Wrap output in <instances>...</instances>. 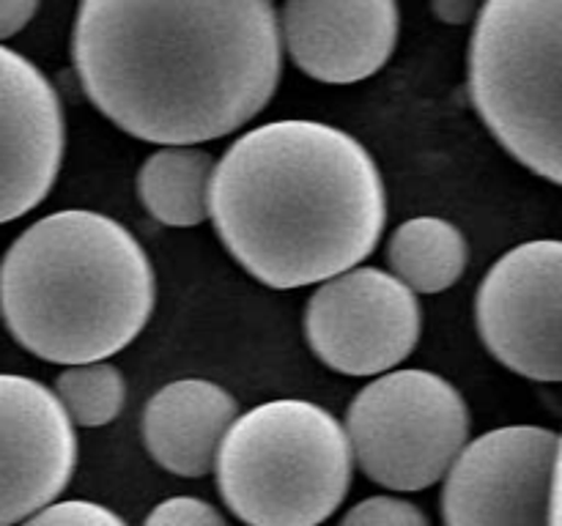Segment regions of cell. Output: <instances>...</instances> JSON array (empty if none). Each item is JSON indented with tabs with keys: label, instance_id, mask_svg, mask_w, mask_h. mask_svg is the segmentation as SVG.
Wrapping results in <instances>:
<instances>
[{
	"label": "cell",
	"instance_id": "1",
	"mask_svg": "<svg viewBox=\"0 0 562 526\" xmlns=\"http://www.w3.org/2000/svg\"><path fill=\"white\" fill-rule=\"evenodd\" d=\"M71 64L124 135L201 146L239 132L283 77L274 0H80Z\"/></svg>",
	"mask_w": 562,
	"mask_h": 526
},
{
	"label": "cell",
	"instance_id": "2",
	"mask_svg": "<svg viewBox=\"0 0 562 526\" xmlns=\"http://www.w3.org/2000/svg\"><path fill=\"white\" fill-rule=\"evenodd\" d=\"M209 219L250 277L274 290L360 266L382 241L387 186L366 146L338 126H252L214 162Z\"/></svg>",
	"mask_w": 562,
	"mask_h": 526
},
{
	"label": "cell",
	"instance_id": "3",
	"mask_svg": "<svg viewBox=\"0 0 562 526\" xmlns=\"http://www.w3.org/2000/svg\"><path fill=\"white\" fill-rule=\"evenodd\" d=\"M157 274L119 219L64 208L27 225L0 261V318L53 365L102 362L151 321Z\"/></svg>",
	"mask_w": 562,
	"mask_h": 526
},
{
	"label": "cell",
	"instance_id": "4",
	"mask_svg": "<svg viewBox=\"0 0 562 526\" xmlns=\"http://www.w3.org/2000/svg\"><path fill=\"white\" fill-rule=\"evenodd\" d=\"M214 474L223 502L247 526H318L349 496L355 458L333 411L278 398L231 422Z\"/></svg>",
	"mask_w": 562,
	"mask_h": 526
},
{
	"label": "cell",
	"instance_id": "5",
	"mask_svg": "<svg viewBox=\"0 0 562 526\" xmlns=\"http://www.w3.org/2000/svg\"><path fill=\"white\" fill-rule=\"evenodd\" d=\"M562 0H483L472 22L467 85L494 140L562 181Z\"/></svg>",
	"mask_w": 562,
	"mask_h": 526
},
{
	"label": "cell",
	"instance_id": "6",
	"mask_svg": "<svg viewBox=\"0 0 562 526\" xmlns=\"http://www.w3.org/2000/svg\"><path fill=\"white\" fill-rule=\"evenodd\" d=\"M344 431L362 474L390 491H426L470 442V405L445 376L395 367L351 400Z\"/></svg>",
	"mask_w": 562,
	"mask_h": 526
},
{
	"label": "cell",
	"instance_id": "7",
	"mask_svg": "<svg viewBox=\"0 0 562 526\" xmlns=\"http://www.w3.org/2000/svg\"><path fill=\"white\" fill-rule=\"evenodd\" d=\"M442 480L445 526H558L560 433L494 427L464 444Z\"/></svg>",
	"mask_w": 562,
	"mask_h": 526
},
{
	"label": "cell",
	"instance_id": "8",
	"mask_svg": "<svg viewBox=\"0 0 562 526\" xmlns=\"http://www.w3.org/2000/svg\"><path fill=\"white\" fill-rule=\"evenodd\" d=\"M423 310L387 268L355 266L318 283L305 305V338L322 365L344 376L395 370L415 351Z\"/></svg>",
	"mask_w": 562,
	"mask_h": 526
},
{
	"label": "cell",
	"instance_id": "9",
	"mask_svg": "<svg viewBox=\"0 0 562 526\" xmlns=\"http://www.w3.org/2000/svg\"><path fill=\"white\" fill-rule=\"evenodd\" d=\"M562 244L532 239L492 263L477 285L475 323L488 354L530 381L562 378Z\"/></svg>",
	"mask_w": 562,
	"mask_h": 526
},
{
	"label": "cell",
	"instance_id": "10",
	"mask_svg": "<svg viewBox=\"0 0 562 526\" xmlns=\"http://www.w3.org/2000/svg\"><path fill=\"white\" fill-rule=\"evenodd\" d=\"M77 466V433L55 392L20 373H0V526L53 504Z\"/></svg>",
	"mask_w": 562,
	"mask_h": 526
},
{
	"label": "cell",
	"instance_id": "11",
	"mask_svg": "<svg viewBox=\"0 0 562 526\" xmlns=\"http://www.w3.org/2000/svg\"><path fill=\"white\" fill-rule=\"evenodd\" d=\"M64 151L58 88L31 58L0 44V225L25 217L49 195Z\"/></svg>",
	"mask_w": 562,
	"mask_h": 526
},
{
	"label": "cell",
	"instance_id": "12",
	"mask_svg": "<svg viewBox=\"0 0 562 526\" xmlns=\"http://www.w3.org/2000/svg\"><path fill=\"white\" fill-rule=\"evenodd\" d=\"M283 55L311 80L355 85L379 75L401 36L398 0H283Z\"/></svg>",
	"mask_w": 562,
	"mask_h": 526
},
{
	"label": "cell",
	"instance_id": "13",
	"mask_svg": "<svg viewBox=\"0 0 562 526\" xmlns=\"http://www.w3.org/2000/svg\"><path fill=\"white\" fill-rule=\"evenodd\" d=\"M239 416L234 395L209 378H179L148 398L140 433L154 464L179 477H203Z\"/></svg>",
	"mask_w": 562,
	"mask_h": 526
},
{
	"label": "cell",
	"instance_id": "14",
	"mask_svg": "<svg viewBox=\"0 0 562 526\" xmlns=\"http://www.w3.org/2000/svg\"><path fill=\"white\" fill-rule=\"evenodd\" d=\"M214 157L201 146H159L137 170L143 208L168 228H195L209 219Z\"/></svg>",
	"mask_w": 562,
	"mask_h": 526
},
{
	"label": "cell",
	"instance_id": "15",
	"mask_svg": "<svg viewBox=\"0 0 562 526\" xmlns=\"http://www.w3.org/2000/svg\"><path fill=\"white\" fill-rule=\"evenodd\" d=\"M387 263L390 274L415 294H442L464 277L470 244L450 219L420 214L393 230Z\"/></svg>",
	"mask_w": 562,
	"mask_h": 526
},
{
	"label": "cell",
	"instance_id": "16",
	"mask_svg": "<svg viewBox=\"0 0 562 526\" xmlns=\"http://www.w3.org/2000/svg\"><path fill=\"white\" fill-rule=\"evenodd\" d=\"M71 425L102 427L124 411L126 381L124 373L108 359L66 365L53 387Z\"/></svg>",
	"mask_w": 562,
	"mask_h": 526
},
{
	"label": "cell",
	"instance_id": "17",
	"mask_svg": "<svg viewBox=\"0 0 562 526\" xmlns=\"http://www.w3.org/2000/svg\"><path fill=\"white\" fill-rule=\"evenodd\" d=\"M340 526H431L417 504L398 496H368L344 515Z\"/></svg>",
	"mask_w": 562,
	"mask_h": 526
},
{
	"label": "cell",
	"instance_id": "18",
	"mask_svg": "<svg viewBox=\"0 0 562 526\" xmlns=\"http://www.w3.org/2000/svg\"><path fill=\"white\" fill-rule=\"evenodd\" d=\"M16 526H130L119 513L88 499L53 502Z\"/></svg>",
	"mask_w": 562,
	"mask_h": 526
},
{
	"label": "cell",
	"instance_id": "19",
	"mask_svg": "<svg viewBox=\"0 0 562 526\" xmlns=\"http://www.w3.org/2000/svg\"><path fill=\"white\" fill-rule=\"evenodd\" d=\"M143 526H228V521L206 499L170 496L148 513Z\"/></svg>",
	"mask_w": 562,
	"mask_h": 526
},
{
	"label": "cell",
	"instance_id": "20",
	"mask_svg": "<svg viewBox=\"0 0 562 526\" xmlns=\"http://www.w3.org/2000/svg\"><path fill=\"white\" fill-rule=\"evenodd\" d=\"M42 0H0V44L25 31Z\"/></svg>",
	"mask_w": 562,
	"mask_h": 526
},
{
	"label": "cell",
	"instance_id": "21",
	"mask_svg": "<svg viewBox=\"0 0 562 526\" xmlns=\"http://www.w3.org/2000/svg\"><path fill=\"white\" fill-rule=\"evenodd\" d=\"M483 0H431V11L442 25H470L475 22Z\"/></svg>",
	"mask_w": 562,
	"mask_h": 526
}]
</instances>
